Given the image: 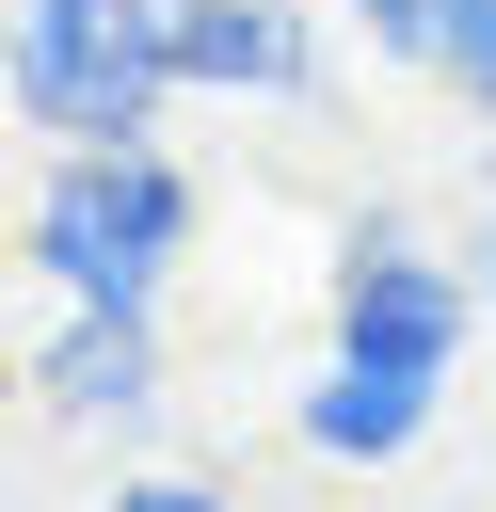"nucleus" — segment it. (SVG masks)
<instances>
[{
	"label": "nucleus",
	"instance_id": "f257e3e1",
	"mask_svg": "<svg viewBox=\"0 0 496 512\" xmlns=\"http://www.w3.org/2000/svg\"><path fill=\"white\" fill-rule=\"evenodd\" d=\"M192 240H208V176L176 144H64L16 208V256L48 304H160Z\"/></svg>",
	"mask_w": 496,
	"mask_h": 512
},
{
	"label": "nucleus",
	"instance_id": "f03ea898",
	"mask_svg": "<svg viewBox=\"0 0 496 512\" xmlns=\"http://www.w3.org/2000/svg\"><path fill=\"white\" fill-rule=\"evenodd\" d=\"M16 128L64 144H176V64H160V0H16V64H0Z\"/></svg>",
	"mask_w": 496,
	"mask_h": 512
},
{
	"label": "nucleus",
	"instance_id": "7ed1b4c3",
	"mask_svg": "<svg viewBox=\"0 0 496 512\" xmlns=\"http://www.w3.org/2000/svg\"><path fill=\"white\" fill-rule=\"evenodd\" d=\"M320 352L464 384V352H480V272H464V240H432L416 208H352V224H336V272H320Z\"/></svg>",
	"mask_w": 496,
	"mask_h": 512
},
{
	"label": "nucleus",
	"instance_id": "20e7f679",
	"mask_svg": "<svg viewBox=\"0 0 496 512\" xmlns=\"http://www.w3.org/2000/svg\"><path fill=\"white\" fill-rule=\"evenodd\" d=\"M160 64H176V96L320 112L336 96V0H160Z\"/></svg>",
	"mask_w": 496,
	"mask_h": 512
},
{
	"label": "nucleus",
	"instance_id": "39448f33",
	"mask_svg": "<svg viewBox=\"0 0 496 512\" xmlns=\"http://www.w3.org/2000/svg\"><path fill=\"white\" fill-rule=\"evenodd\" d=\"M160 400H176L160 304H48V336H32V416L48 432H144Z\"/></svg>",
	"mask_w": 496,
	"mask_h": 512
},
{
	"label": "nucleus",
	"instance_id": "423d86ee",
	"mask_svg": "<svg viewBox=\"0 0 496 512\" xmlns=\"http://www.w3.org/2000/svg\"><path fill=\"white\" fill-rule=\"evenodd\" d=\"M432 416H448V384L320 352V368H304V400H288V448H304V464H336V480H384V464H416V448H432Z\"/></svg>",
	"mask_w": 496,
	"mask_h": 512
},
{
	"label": "nucleus",
	"instance_id": "0eeeda50",
	"mask_svg": "<svg viewBox=\"0 0 496 512\" xmlns=\"http://www.w3.org/2000/svg\"><path fill=\"white\" fill-rule=\"evenodd\" d=\"M432 80L496 128V0H448V32H432Z\"/></svg>",
	"mask_w": 496,
	"mask_h": 512
},
{
	"label": "nucleus",
	"instance_id": "6e6552de",
	"mask_svg": "<svg viewBox=\"0 0 496 512\" xmlns=\"http://www.w3.org/2000/svg\"><path fill=\"white\" fill-rule=\"evenodd\" d=\"M336 32H352L368 64H432V32H448V0H336Z\"/></svg>",
	"mask_w": 496,
	"mask_h": 512
},
{
	"label": "nucleus",
	"instance_id": "1a4fd4ad",
	"mask_svg": "<svg viewBox=\"0 0 496 512\" xmlns=\"http://www.w3.org/2000/svg\"><path fill=\"white\" fill-rule=\"evenodd\" d=\"M96 512H240V496H224L208 464H128V480H112Z\"/></svg>",
	"mask_w": 496,
	"mask_h": 512
},
{
	"label": "nucleus",
	"instance_id": "9d476101",
	"mask_svg": "<svg viewBox=\"0 0 496 512\" xmlns=\"http://www.w3.org/2000/svg\"><path fill=\"white\" fill-rule=\"evenodd\" d=\"M16 400H32V336L0 320V416H16Z\"/></svg>",
	"mask_w": 496,
	"mask_h": 512
},
{
	"label": "nucleus",
	"instance_id": "9b49d317",
	"mask_svg": "<svg viewBox=\"0 0 496 512\" xmlns=\"http://www.w3.org/2000/svg\"><path fill=\"white\" fill-rule=\"evenodd\" d=\"M464 272H480V320H496V208L464 224Z\"/></svg>",
	"mask_w": 496,
	"mask_h": 512
},
{
	"label": "nucleus",
	"instance_id": "f8f14e48",
	"mask_svg": "<svg viewBox=\"0 0 496 512\" xmlns=\"http://www.w3.org/2000/svg\"><path fill=\"white\" fill-rule=\"evenodd\" d=\"M0 64H16V0H0Z\"/></svg>",
	"mask_w": 496,
	"mask_h": 512
}]
</instances>
